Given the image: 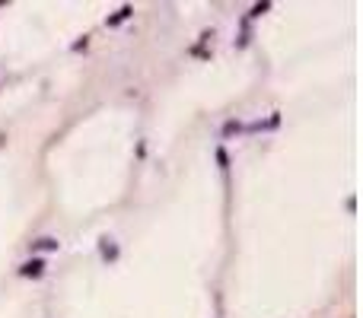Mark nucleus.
Instances as JSON below:
<instances>
[{"instance_id":"f257e3e1","label":"nucleus","mask_w":363,"mask_h":318,"mask_svg":"<svg viewBox=\"0 0 363 318\" xmlns=\"http://www.w3.org/2000/svg\"><path fill=\"white\" fill-rule=\"evenodd\" d=\"M45 270H48V261H45V258H29V261L19 264L16 274L26 277V280H39V277H45Z\"/></svg>"},{"instance_id":"f03ea898","label":"nucleus","mask_w":363,"mask_h":318,"mask_svg":"<svg viewBox=\"0 0 363 318\" xmlns=\"http://www.w3.org/2000/svg\"><path fill=\"white\" fill-rule=\"evenodd\" d=\"M57 249H60V242L54 239V235H42V239H35V242L29 245L32 258H39V255H45V252H57Z\"/></svg>"},{"instance_id":"7ed1b4c3","label":"nucleus","mask_w":363,"mask_h":318,"mask_svg":"<svg viewBox=\"0 0 363 318\" xmlns=\"http://www.w3.org/2000/svg\"><path fill=\"white\" fill-rule=\"evenodd\" d=\"M99 255L105 258V261H118V245H115V239H108V235H105V239H99Z\"/></svg>"},{"instance_id":"20e7f679","label":"nucleus","mask_w":363,"mask_h":318,"mask_svg":"<svg viewBox=\"0 0 363 318\" xmlns=\"http://www.w3.org/2000/svg\"><path fill=\"white\" fill-rule=\"evenodd\" d=\"M131 16H134V7H121L115 16H108V19H105V26H108V29H115V26H121V22L131 19Z\"/></svg>"},{"instance_id":"39448f33","label":"nucleus","mask_w":363,"mask_h":318,"mask_svg":"<svg viewBox=\"0 0 363 318\" xmlns=\"http://www.w3.org/2000/svg\"><path fill=\"white\" fill-rule=\"evenodd\" d=\"M268 10H271V4H268V0H264V4H255V7L249 10V16H246V22H249V19H258L261 13H268Z\"/></svg>"},{"instance_id":"423d86ee","label":"nucleus","mask_w":363,"mask_h":318,"mask_svg":"<svg viewBox=\"0 0 363 318\" xmlns=\"http://www.w3.org/2000/svg\"><path fill=\"white\" fill-rule=\"evenodd\" d=\"M217 162H220V172H229V156H226V147H217Z\"/></svg>"},{"instance_id":"0eeeda50","label":"nucleus","mask_w":363,"mask_h":318,"mask_svg":"<svg viewBox=\"0 0 363 318\" xmlns=\"http://www.w3.org/2000/svg\"><path fill=\"white\" fill-rule=\"evenodd\" d=\"M242 131H246V124H242V121H226L223 124V134L229 137V134H242Z\"/></svg>"},{"instance_id":"6e6552de","label":"nucleus","mask_w":363,"mask_h":318,"mask_svg":"<svg viewBox=\"0 0 363 318\" xmlns=\"http://www.w3.org/2000/svg\"><path fill=\"white\" fill-rule=\"evenodd\" d=\"M89 48V35H83L80 42H74V51H86Z\"/></svg>"}]
</instances>
